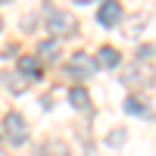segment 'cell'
Listing matches in <instances>:
<instances>
[{
  "label": "cell",
  "instance_id": "6da1fadb",
  "mask_svg": "<svg viewBox=\"0 0 156 156\" xmlns=\"http://www.w3.org/2000/svg\"><path fill=\"white\" fill-rule=\"evenodd\" d=\"M122 84L131 87V90H144L153 84V66H147V62H131L125 72H122Z\"/></svg>",
  "mask_w": 156,
  "mask_h": 156
},
{
  "label": "cell",
  "instance_id": "7a4b0ae2",
  "mask_svg": "<svg viewBox=\"0 0 156 156\" xmlns=\"http://www.w3.org/2000/svg\"><path fill=\"white\" fill-rule=\"evenodd\" d=\"M3 134L9 137V144H25V137H28V125L19 112H6L3 119Z\"/></svg>",
  "mask_w": 156,
  "mask_h": 156
},
{
  "label": "cell",
  "instance_id": "3957f363",
  "mask_svg": "<svg viewBox=\"0 0 156 156\" xmlns=\"http://www.w3.org/2000/svg\"><path fill=\"white\" fill-rule=\"evenodd\" d=\"M47 31L50 34H72L75 31V19L66 9H50L47 12Z\"/></svg>",
  "mask_w": 156,
  "mask_h": 156
},
{
  "label": "cell",
  "instance_id": "277c9868",
  "mask_svg": "<svg viewBox=\"0 0 156 156\" xmlns=\"http://www.w3.org/2000/svg\"><path fill=\"white\" fill-rule=\"evenodd\" d=\"M97 22L103 28H115V25L122 22V3L119 0H103L100 9H97Z\"/></svg>",
  "mask_w": 156,
  "mask_h": 156
},
{
  "label": "cell",
  "instance_id": "5b68a950",
  "mask_svg": "<svg viewBox=\"0 0 156 156\" xmlns=\"http://www.w3.org/2000/svg\"><path fill=\"white\" fill-rule=\"evenodd\" d=\"M69 69H72V75H78V78H90V75L97 72V59L87 56V53H75L72 62H69Z\"/></svg>",
  "mask_w": 156,
  "mask_h": 156
},
{
  "label": "cell",
  "instance_id": "8992f818",
  "mask_svg": "<svg viewBox=\"0 0 156 156\" xmlns=\"http://www.w3.org/2000/svg\"><path fill=\"white\" fill-rule=\"evenodd\" d=\"M119 50L115 47H100V53H97V66H106V69H112V66H119Z\"/></svg>",
  "mask_w": 156,
  "mask_h": 156
},
{
  "label": "cell",
  "instance_id": "52a82bcc",
  "mask_svg": "<svg viewBox=\"0 0 156 156\" xmlns=\"http://www.w3.org/2000/svg\"><path fill=\"white\" fill-rule=\"evenodd\" d=\"M19 72H22V78H37L41 75V62L34 56H22L19 59Z\"/></svg>",
  "mask_w": 156,
  "mask_h": 156
},
{
  "label": "cell",
  "instance_id": "ba28073f",
  "mask_svg": "<svg viewBox=\"0 0 156 156\" xmlns=\"http://www.w3.org/2000/svg\"><path fill=\"white\" fill-rule=\"evenodd\" d=\"M69 103H72L75 109H87V106H90L87 90H84V87H72V90H69Z\"/></svg>",
  "mask_w": 156,
  "mask_h": 156
},
{
  "label": "cell",
  "instance_id": "9c48e42d",
  "mask_svg": "<svg viewBox=\"0 0 156 156\" xmlns=\"http://www.w3.org/2000/svg\"><path fill=\"white\" fill-rule=\"evenodd\" d=\"M56 56H59L56 41H44V44H41V59H56Z\"/></svg>",
  "mask_w": 156,
  "mask_h": 156
},
{
  "label": "cell",
  "instance_id": "30bf717a",
  "mask_svg": "<svg viewBox=\"0 0 156 156\" xmlns=\"http://www.w3.org/2000/svg\"><path fill=\"white\" fill-rule=\"evenodd\" d=\"M125 112H147V109L140 106L137 100H128V103H125Z\"/></svg>",
  "mask_w": 156,
  "mask_h": 156
},
{
  "label": "cell",
  "instance_id": "8fae6325",
  "mask_svg": "<svg viewBox=\"0 0 156 156\" xmlns=\"http://www.w3.org/2000/svg\"><path fill=\"white\" fill-rule=\"evenodd\" d=\"M119 140H125V131H112V134L106 137V144H109V147H115Z\"/></svg>",
  "mask_w": 156,
  "mask_h": 156
},
{
  "label": "cell",
  "instance_id": "7c38bea8",
  "mask_svg": "<svg viewBox=\"0 0 156 156\" xmlns=\"http://www.w3.org/2000/svg\"><path fill=\"white\" fill-rule=\"evenodd\" d=\"M44 153H53V156H66V153H62V147L59 144H47V150Z\"/></svg>",
  "mask_w": 156,
  "mask_h": 156
},
{
  "label": "cell",
  "instance_id": "4fadbf2b",
  "mask_svg": "<svg viewBox=\"0 0 156 156\" xmlns=\"http://www.w3.org/2000/svg\"><path fill=\"white\" fill-rule=\"evenodd\" d=\"M75 3H90V0H75Z\"/></svg>",
  "mask_w": 156,
  "mask_h": 156
},
{
  "label": "cell",
  "instance_id": "5bb4252c",
  "mask_svg": "<svg viewBox=\"0 0 156 156\" xmlns=\"http://www.w3.org/2000/svg\"><path fill=\"white\" fill-rule=\"evenodd\" d=\"M0 28H3V19H0Z\"/></svg>",
  "mask_w": 156,
  "mask_h": 156
}]
</instances>
